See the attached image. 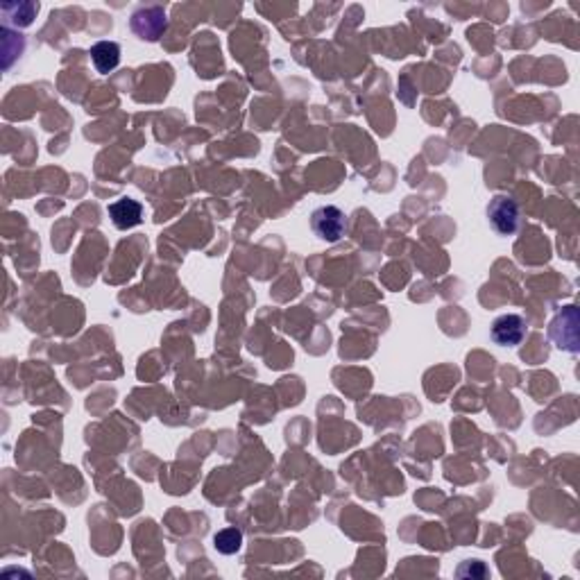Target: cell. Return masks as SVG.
Here are the masks:
<instances>
[{
  "mask_svg": "<svg viewBox=\"0 0 580 580\" xmlns=\"http://www.w3.org/2000/svg\"><path fill=\"white\" fill-rule=\"evenodd\" d=\"M311 229L326 243H338L347 231V216L338 206H320L311 213Z\"/></svg>",
  "mask_w": 580,
  "mask_h": 580,
  "instance_id": "cell-2",
  "label": "cell"
},
{
  "mask_svg": "<svg viewBox=\"0 0 580 580\" xmlns=\"http://www.w3.org/2000/svg\"><path fill=\"white\" fill-rule=\"evenodd\" d=\"M132 32L143 41H157L166 28H169V19H166V10L163 7H139L132 14Z\"/></svg>",
  "mask_w": 580,
  "mask_h": 580,
  "instance_id": "cell-3",
  "label": "cell"
},
{
  "mask_svg": "<svg viewBox=\"0 0 580 580\" xmlns=\"http://www.w3.org/2000/svg\"><path fill=\"white\" fill-rule=\"evenodd\" d=\"M526 333H528L526 320H524L522 316H517V313H506V316H499L492 322V329H489L492 341L501 347L522 345Z\"/></svg>",
  "mask_w": 580,
  "mask_h": 580,
  "instance_id": "cell-4",
  "label": "cell"
},
{
  "mask_svg": "<svg viewBox=\"0 0 580 580\" xmlns=\"http://www.w3.org/2000/svg\"><path fill=\"white\" fill-rule=\"evenodd\" d=\"M213 547L222 556H234L243 547V532L238 528H222L213 535Z\"/></svg>",
  "mask_w": 580,
  "mask_h": 580,
  "instance_id": "cell-7",
  "label": "cell"
},
{
  "mask_svg": "<svg viewBox=\"0 0 580 580\" xmlns=\"http://www.w3.org/2000/svg\"><path fill=\"white\" fill-rule=\"evenodd\" d=\"M109 218L118 229H132V227L141 225L143 221V206L136 200H130V197H123V200H116L109 204Z\"/></svg>",
  "mask_w": 580,
  "mask_h": 580,
  "instance_id": "cell-5",
  "label": "cell"
},
{
  "mask_svg": "<svg viewBox=\"0 0 580 580\" xmlns=\"http://www.w3.org/2000/svg\"><path fill=\"white\" fill-rule=\"evenodd\" d=\"M488 221L499 236H513L519 229V204L510 195H494L488 204Z\"/></svg>",
  "mask_w": 580,
  "mask_h": 580,
  "instance_id": "cell-1",
  "label": "cell"
},
{
  "mask_svg": "<svg viewBox=\"0 0 580 580\" xmlns=\"http://www.w3.org/2000/svg\"><path fill=\"white\" fill-rule=\"evenodd\" d=\"M91 62L100 75H107L120 64V46L116 41H98L91 48Z\"/></svg>",
  "mask_w": 580,
  "mask_h": 580,
  "instance_id": "cell-6",
  "label": "cell"
}]
</instances>
